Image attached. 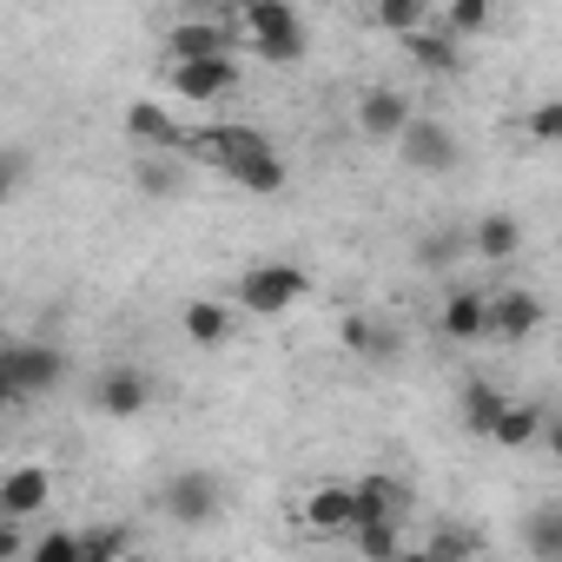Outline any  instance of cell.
I'll list each match as a JSON object with an SVG mask.
<instances>
[{"mask_svg": "<svg viewBox=\"0 0 562 562\" xmlns=\"http://www.w3.org/2000/svg\"><path fill=\"white\" fill-rule=\"evenodd\" d=\"M232 34H238L265 67L305 60V21H299V8H285V0H245V8L232 14Z\"/></svg>", "mask_w": 562, "mask_h": 562, "instance_id": "1", "label": "cell"}, {"mask_svg": "<svg viewBox=\"0 0 562 562\" xmlns=\"http://www.w3.org/2000/svg\"><path fill=\"white\" fill-rule=\"evenodd\" d=\"M186 159H199V166H212V172H238L245 159H265V153H278L258 126H238V120H225V126H186V146H179Z\"/></svg>", "mask_w": 562, "mask_h": 562, "instance_id": "2", "label": "cell"}, {"mask_svg": "<svg viewBox=\"0 0 562 562\" xmlns=\"http://www.w3.org/2000/svg\"><path fill=\"white\" fill-rule=\"evenodd\" d=\"M305 292H312L305 265L271 258V265H251V271L238 278V312H251V318H278V312H292Z\"/></svg>", "mask_w": 562, "mask_h": 562, "instance_id": "3", "label": "cell"}, {"mask_svg": "<svg viewBox=\"0 0 562 562\" xmlns=\"http://www.w3.org/2000/svg\"><path fill=\"white\" fill-rule=\"evenodd\" d=\"M67 384V358L54 345H0V391L14 404L21 397H47Z\"/></svg>", "mask_w": 562, "mask_h": 562, "instance_id": "4", "label": "cell"}, {"mask_svg": "<svg viewBox=\"0 0 562 562\" xmlns=\"http://www.w3.org/2000/svg\"><path fill=\"white\" fill-rule=\"evenodd\" d=\"M397 153H404V166H411V172H450V166L463 159V139H457L443 120L411 113V126L397 133Z\"/></svg>", "mask_w": 562, "mask_h": 562, "instance_id": "5", "label": "cell"}, {"mask_svg": "<svg viewBox=\"0 0 562 562\" xmlns=\"http://www.w3.org/2000/svg\"><path fill=\"white\" fill-rule=\"evenodd\" d=\"M159 503H166V516H172L179 529H205L225 496H218V476H212V470H179V476H166Z\"/></svg>", "mask_w": 562, "mask_h": 562, "instance_id": "6", "label": "cell"}, {"mask_svg": "<svg viewBox=\"0 0 562 562\" xmlns=\"http://www.w3.org/2000/svg\"><path fill=\"white\" fill-rule=\"evenodd\" d=\"M542 299L536 292H522V285H509V292H496V299H483V338H503V345H522V338H536L542 331Z\"/></svg>", "mask_w": 562, "mask_h": 562, "instance_id": "7", "label": "cell"}, {"mask_svg": "<svg viewBox=\"0 0 562 562\" xmlns=\"http://www.w3.org/2000/svg\"><path fill=\"white\" fill-rule=\"evenodd\" d=\"M166 54H172V67L179 60H232L238 54V34H232V21H179L172 34H166Z\"/></svg>", "mask_w": 562, "mask_h": 562, "instance_id": "8", "label": "cell"}, {"mask_svg": "<svg viewBox=\"0 0 562 562\" xmlns=\"http://www.w3.org/2000/svg\"><path fill=\"white\" fill-rule=\"evenodd\" d=\"M238 87V60H179L172 67V93L186 100V106H212V100H225Z\"/></svg>", "mask_w": 562, "mask_h": 562, "instance_id": "9", "label": "cell"}, {"mask_svg": "<svg viewBox=\"0 0 562 562\" xmlns=\"http://www.w3.org/2000/svg\"><path fill=\"white\" fill-rule=\"evenodd\" d=\"M93 404H100L106 417H139V411L153 404V378H146L139 364H106L100 384H93Z\"/></svg>", "mask_w": 562, "mask_h": 562, "instance_id": "10", "label": "cell"}, {"mask_svg": "<svg viewBox=\"0 0 562 562\" xmlns=\"http://www.w3.org/2000/svg\"><path fill=\"white\" fill-rule=\"evenodd\" d=\"M120 126H126V139H133V146H146V153H179V146H186V126H179L159 100H133Z\"/></svg>", "mask_w": 562, "mask_h": 562, "instance_id": "11", "label": "cell"}, {"mask_svg": "<svg viewBox=\"0 0 562 562\" xmlns=\"http://www.w3.org/2000/svg\"><path fill=\"white\" fill-rule=\"evenodd\" d=\"M47 503H54V476H47V470L21 463V470L0 476V516H8V522H27V516H41Z\"/></svg>", "mask_w": 562, "mask_h": 562, "instance_id": "12", "label": "cell"}, {"mask_svg": "<svg viewBox=\"0 0 562 562\" xmlns=\"http://www.w3.org/2000/svg\"><path fill=\"white\" fill-rule=\"evenodd\" d=\"M358 126H364V139H397V133L411 126V100H404L397 87H364Z\"/></svg>", "mask_w": 562, "mask_h": 562, "instance_id": "13", "label": "cell"}, {"mask_svg": "<svg viewBox=\"0 0 562 562\" xmlns=\"http://www.w3.org/2000/svg\"><path fill=\"white\" fill-rule=\"evenodd\" d=\"M351 483H318L312 496H305V529L312 536H351Z\"/></svg>", "mask_w": 562, "mask_h": 562, "instance_id": "14", "label": "cell"}, {"mask_svg": "<svg viewBox=\"0 0 562 562\" xmlns=\"http://www.w3.org/2000/svg\"><path fill=\"white\" fill-rule=\"evenodd\" d=\"M470 251H476L483 265H509V258L522 251V225H516L509 212H483L476 232H470Z\"/></svg>", "mask_w": 562, "mask_h": 562, "instance_id": "15", "label": "cell"}, {"mask_svg": "<svg viewBox=\"0 0 562 562\" xmlns=\"http://www.w3.org/2000/svg\"><path fill=\"white\" fill-rule=\"evenodd\" d=\"M503 404H509V397H503L496 384L470 378V384H463V397H457V424H463L470 437H490V430H496V417H503Z\"/></svg>", "mask_w": 562, "mask_h": 562, "instance_id": "16", "label": "cell"}, {"mask_svg": "<svg viewBox=\"0 0 562 562\" xmlns=\"http://www.w3.org/2000/svg\"><path fill=\"white\" fill-rule=\"evenodd\" d=\"M133 186H139L146 199H179V192H186V166H179L172 153H139Z\"/></svg>", "mask_w": 562, "mask_h": 562, "instance_id": "17", "label": "cell"}, {"mask_svg": "<svg viewBox=\"0 0 562 562\" xmlns=\"http://www.w3.org/2000/svg\"><path fill=\"white\" fill-rule=\"evenodd\" d=\"M542 430H549V411H542V404H503V417H496L490 443H503V450H522V443H536Z\"/></svg>", "mask_w": 562, "mask_h": 562, "instance_id": "18", "label": "cell"}, {"mask_svg": "<svg viewBox=\"0 0 562 562\" xmlns=\"http://www.w3.org/2000/svg\"><path fill=\"white\" fill-rule=\"evenodd\" d=\"M179 325H186L192 345H225V338H232V305H218V299H192V305L179 312Z\"/></svg>", "mask_w": 562, "mask_h": 562, "instance_id": "19", "label": "cell"}, {"mask_svg": "<svg viewBox=\"0 0 562 562\" xmlns=\"http://www.w3.org/2000/svg\"><path fill=\"white\" fill-rule=\"evenodd\" d=\"M437 331H443V338H457V345L483 338V292H450V299H443Z\"/></svg>", "mask_w": 562, "mask_h": 562, "instance_id": "20", "label": "cell"}, {"mask_svg": "<svg viewBox=\"0 0 562 562\" xmlns=\"http://www.w3.org/2000/svg\"><path fill=\"white\" fill-rule=\"evenodd\" d=\"M404 54H411L424 74H463V47H457V41H443V34H430V27H424V34H411V41H404Z\"/></svg>", "mask_w": 562, "mask_h": 562, "instance_id": "21", "label": "cell"}, {"mask_svg": "<svg viewBox=\"0 0 562 562\" xmlns=\"http://www.w3.org/2000/svg\"><path fill=\"white\" fill-rule=\"evenodd\" d=\"M74 542H80V562H126V555H133L126 522H93V529L74 536Z\"/></svg>", "mask_w": 562, "mask_h": 562, "instance_id": "22", "label": "cell"}, {"mask_svg": "<svg viewBox=\"0 0 562 562\" xmlns=\"http://www.w3.org/2000/svg\"><path fill=\"white\" fill-rule=\"evenodd\" d=\"M232 186H245V192H258V199H271V192H285V159H278V153H265V159H245L238 172H225Z\"/></svg>", "mask_w": 562, "mask_h": 562, "instance_id": "23", "label": "cell"}, {"mask_svg": "<svg viewBox=\"0 0 562 562\" xmlns=\"http://www.w3.org/2000/svg\"><path fill=\"white\" fill-rule=\"evenodd\" d=\"M463 251H470V232L443 225V232H430V238L417 245V271H450V265H457Z\"/></svg>", "mask_w": 562, "mask_h": 562, "instance_id": "24", "label": "cell"}, {"mask_svg": "<svg viewBox=\"0 0 562 562\" xmlns=\"http://www.w3.org/2000/svg\"><path fill=\"white\" fill-rule=\"evenodd\" d=\"M522 536H529V555H536V562H562V509H555V503H542Z\"/></svg>", "mask_w": 562, "mask_h": 562, "instance_id": "25", "label": "cell"}, {"mask_svg": "<svg viewBox=\"0 0 562 562\" xmlns=\"http://www.w3.org/2000/svg\"><path fill=\"white\" fill-rule=\"evenodd\" d=\"M378 27L397 34V41H411V34L430 27V8H424V0H378Z\"/></svg>", "mask_w": 562, "mask_h": 562, "instance_id": "26", "label": "cell"}, {"mask_svg": "<svg viewBox=\"0 0 562 562\" xmlns=\"http://www.w3.org/2000/svg\"><path fill=\"white\" fill-rule=\"evenodd\" d=\"M483 27H490V0H450V8H443V27H437V34L463 47V41H470V34H483Z\"/></svg>", "mask_w": 562, "mask_h": 562, "instance_id": "27", "label": "cell"}, {"mask_svg": "<svg viewBox=\"0 0 562 562\" xmlns=\"http://www.w3.org/2000/svg\"><path fill=\"white\" fill-rule=\"evenodd\" d=\"M351 536H358L364 562H397V549H404V522H358Z\"/></svg>", "mask_w": 562, "mask_h": 562, "instance_id": "28", "label": "cell"}, {"mask_svg": "<svg viewBox=\"0 0 562 562\" xmlns=\"http://www.w3.org/2000/svg\"><path fill=\"white\" fill-rule=\"evenodd\" d=\"M424 555H430V562H470V555H476V536L450 522V529H437V536L424 542Z\"/></svg>", "mask_w": 562, "mask_h": 562, "instance_id": "29", "label": "cell"}, {"mask_svg": "<svg viewBox=\"0 0 562 562\" xmlns=\"http://www.w3.org/2000/svg\"><path fill=\"white\" fill-rule=\"evenodd\" d=\"M27 179H34V159H27L21 146H8V153H0V205H14Z\"/></svg>", "mask_w": 562, "mask_h": 562, "instance_id": "30", "label": "cell"}, {"mask_svg": "<svg viewBox=\"0 0 562 562\" xmlns=\"http://www.w3.org/2000/svg\"><path fill=\"white\" fill-rule=\"evenodd\" d=\"M21 562H80V542H74V529H47Z\"/></svg>", "mask_w": 562, "mask_h": 562, "instance_id": "31", "label": "cell"}, {"mask_svg": "<svg viewBox=\"0 0 562 562\" xmlns=\"http://www.w3.org/2000/svg\"><path fill=\"white\" fill-rule=\"evenodd\" d=\"M522 126H529V133H536L542 146H549V139H562V100H542V106H536V113H529Z\"/></svg>", "mask_w": 562, "mask_h": 562, "instance_id": "32", "label": "cell"}, {"mask_svg": "<svg viewBox=\"0 0 562 562\" xmlns=\"http://www.w3.org/2000/svg\"><path fill=\"white\" fill-rule=\"evenodd\" d=\"M27 555V536H21V522H8L0 516V562H21Z\"/></svg>", "mask_w": 562, "mask_h": 562, "instance_id": "33", "label": "cell"}, {"mask_svg": "<svg viewBox=\"0 0 562 562\" xmlns=\"http://www.w3.org/2000/svg\"><path fill=\"white\" fill-rule=\"evenodd\" d=\"M397 562H430V555L424 549H397Z\"/></svg>", "mask_w": 562, "mask_h": 562, "instance_id": "34", "label": "cell"}, {"mask_svg": "<svg viewBox=\"0 0 562 562\" xmlns=\"http://www.w3.org/2000/svg\"><path fill=\"white\" fill-rule=\"evenodd\" d=\"M8 411H14V397H8V391H0V424H8Z\"/></svg>", "mask_w": 562, "mask_h": 562, "instance_id": "35", "label": "cell"}, {"mask_svg": "<svg viewBox=\"0 0 562 562\" xmlns=\"http://www.w3.org/2000/svg\"><path fill=\"white\" fill-rule=\"evenodd\" d=\"M126 562H146V555H126Z\"/></svg>", "mask_w": 562, "mask_h": 562, "instance_id": "36", "label": "cell"}]
</instances>
